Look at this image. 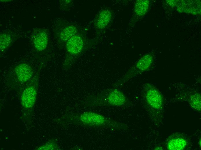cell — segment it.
Masks as SVG:
<instances>
[{
	"label": "cell",
	"instance_id": "3",
	"mask_svg": "<svg viewBox=\"0 0 201 150\" xmlns=\"http://www.w3.org/2000/svg\"><path fill=\"white\" fill-rule=\"evenodd\" d=\"M14 70L17 79L21 82H25L29 80L33 74L32 68L25 63L17 65L15 67Z\"/></svg>",
	"mask_w": 201,
	"mask_h": 150
},
{
	"label": "cell",
	"instance_id": "2",
	"mask_svg": "<svg viewBox=\"0 0 201 150\" xmlns=\"http://www.w3.org/2000/svg\"><path fill=\"white\" fill-rule=\"evenodd\" d=\"M37 91L33 87L26 88L24 90L21 98L23 106L26 108H30L34 105L36 99Z\"/></svg>",
	"mask_w": 201,
	"mask_h": 150
},
{
	"label": "cell",
	"instance_id": "15",
	"mask_svg": "<svg viewBox=\"0 0 201 150\" xmlns=\"http://www.w3.org/2000/svg\"><path fill=\"white\" fill-rule=\"evenodd\" d=\"M57 146L56 144L53 142H48L40 147H39L38 150H53L56 149Z\"/></svg>",
	"mask_w": 201,
	"mask_h": 150
},
{
	"label": "cell",
	"instance_id": "6",
	"mask_svg": "<svg viewBox=\"0 0 201 150\" xmlns=\"http://www.w3.org/2000/svg\"><path fill=\"white\" fill-rule=\"evenodd\" d=\"M48 41L47 34L44 31H40L34 36L33 40L34 46L39 51L44 50L46 48Z\"/></svg>",
	"mask_w": 201,
	"mask_h": 150
},
{
	"label": "cell",
	"instance_id": "16",
	"mask_svg": "<svg viewBox=\"0 0 201 150\" xmlns=\"http://www.w3.org/2000/svg\"><path fill=\"white\" fill-rule=\"evenodd\" d=\"M155 149V150H161V149H161V148H160L159 147H157L156 148V149Z\"/></svg>",
	"mask_w": 201,
	"mask_h": 150
},
{
	"label": "cell",
	"instance_id": "12",
	"mask_svg": "<svg viewBox=\"0 0 201 150\" xmlns=\"http://www.w3.org/2000/svg\"><path fill=\"white\" fill-rule=\"evenodd\" d=\"M77 28L72 25L69 26L63 29L60 34V40L63 41H68L77 33Z\"/></svg>",
	"mask_w": 201,
	"mask_h": 150
},
{
	"label": "cell",
	"instance_id": "1",
	"mask_svg": "<svg viewBox=\"0 0 201 150\" xmlns=\"http://www.w3.org/2000/svg\"><path fill=\"white\" fill-rule=\"evenodd\" d=\"M146 99L148 103L153 108L161 109L163 104V98L160 93L154 88L149 89L146 93Z\"/></svg>",
	"mask_w": 201,
	"mask_h": 150
},
{
	"label": "cell",
	"instance_id": "7",
	"mask_svg": "<svg viewBox=\"0 0 201 150\" xmlns=\"http://www.w3.org/2000/svg\"><path fill=\"white\" fill-rule=\"evenodd\" d=\"M111 14L109 10H104L99 14L96 20L95 25L98 29H103L106 27L110 22Z\"/></svg>",
	"mask_w": 201,
	"mask_h": 150
},
{
	"label": "cell",
	"instance_id": "8",
	"mask_svg": "<svg viewBox=\"0 0 201 150\" xmlns=\"http://www.w3.org/2000/svg\"><path fill=\"white\" fill-rule=\"evenodd\" d=\"M108 100L111 104L114 106H120L123 105L126 101L124 94L120 91L115 90L109 94Z\"/></svg>",
	"mask_w": 201,
	"mask_h": 150
},
{
	"label": "cell",
	"instance_id": "5",
	"mask_svg": "<svg viewBox=\"0 0 201 150\" xmlns=\"http://www.w3.org/2000/svg\"><path fill=\"white\" fill-rule=\"evenodd\" d=\"M83 46L82 38L78 35H75L67 42L66 47L68 52L72 54L77 55L82 50Z\"/></svg>",
	"mask_w": 201,
	"mask_h": 150
},
{
	"label": "cell",
	"instance_id": "10",
	"mask_svg": "<svg viewBox=\"0 0 201 150\" xmlns=\"http://www.w3.org/2000/svg\"><path fill=\"white\" fill-rule=\"evenodd\" d=\"M187 144L186 140L183 138H174L168 141L167 148L170 150H182L185 148Z\"/></svg>",
	"mask_w": 201,
	"mask_h": 150
},
{
	"label": "cell",
	"instance_id": "13",
	"mask_svg": "<svg viewBox=\"0 0 201 150\" xmlns=\"http://www.w3.org/2000/svg\"><path fill=\"white\" fill-rule=\"evenodd\" d=\"M12 41L11 36L6 33H3L0 35V52L7 49L10 45Z\"/></svg>",
	"mask_w": 201,
	"mask_h": 150
},
{
	"label": "cell",
	"instance_id": "4",
	"mask_svg": "<svg viewBox=\"0 0 201 150\" xmlns=\"http://www.w3.org/2000/svg\"><path fill=\"white\" fill-rule=\"evenodd\" d=\"M81 121L83 123L90 125H98L103 124L105 119L102 115L92 112H85L80 116Z\"/></svg>",
	"mask_w": 201,
	"mask_h": 150
},
{
	"label": "cell",
	"instance_id": "11",
	"mask_svg": "<svg viewBox=\"0 0 201 150\" xmlns=\"http://www.w3.org/2000/svg\"><path fill=\"white\" fill-rule=\"evenodd\" d=\"M149 5V0L137 1L135 3L134 7L135 13L137 15L139 16L144 15L148 10Z\"/></svg>",
	"mask_w": 201,
	"mask_h": 150
},
{
	"label": "cell",
	"instance_id": "9",
	"mask_svg": "<svg viewBox=\"0 0 201 150\" xmlns=\"http://www.w3.org/2000/svg\"><path fill=\"white\" fill-rule=\"evenodd\" d=\"M153 61V57L151 55H146L138 61L136 64V68L139 71H145L150 66Z\"/></svg>",
	"mask_w": 201,
	"mask_h": 150
},
{
	"label": "cell",
	"instance_id": "14",
	"mask_svg": "<svg viewBox=\"0 0 201 150\" xmlns=\"http://www.w3.org/2000/svg\"><path fill=\"white\" fill-rule=\"evenodd\" d=\"M189 103L192 108L195 110H201V96L199 93H195L191 95Z\"/></svg>",
	"mask_w": 201,
	"mask_h": 150
}]
</instances>
